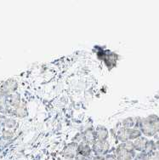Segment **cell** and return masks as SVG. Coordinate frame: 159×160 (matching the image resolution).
Returning a JSON list of instances; mask_svg holds the SVG:
<instances>
[{"label": "cell", "instance_id": "1", "mask_svg": "<svg viewBox=\"0 0 159 160\" xmlns=\"http://www.w3.org/2000/svg\"><path fill=\"white\" fill-rule=\"evenodd\" d=\"M139 129L146 137H153L159 134V117L156 114H151L147 117L141 118Z\"/></svg>", "mask_w": 159, "mask_h": 160}, {"label": "cell", "instance_id": "2", "mask_svg": "<svg viewBox=\"0 0 159 160\" xmlns=\"http://www.w3.org/2000/svg\"><path fill=\"white\" fill-rule=\"evenodd\" d=\"M19 82L15 78H9L0 83V92L6 95H11L18 91Z\"/></svg>", "mask_w": 159, "mask_h": 160}, {"label": "cell", "instance_id": "3", "mask_svg": "<svg viewBox=\"0 0 159 160\" xmlns=\"http://www.w3.org/2000/svg\"><path fill=\"white\" fill-rule=\"evenodd\" d=\"M117 160H134L136 156V151H129L123 143H117L114 151Z\"/></svg>", "mask_w": 159, "mask_h": 160}, {"label": "cell", "instance_id": "4", "mask_svg": "<svg viewBox=\"0 0 159 160\" xmlns=\"http://www.w3.org/2000/svg\"><path fill=\"white\" fill-rule=\"evenodd\" d=\"M91 147L94 155H97V156H106L110 152L112 149L110 141H106V142L95 141Z\"/></svg>", "mask_w": 159, "mask_h": 160}, {"label": "cell", "instance_id": "5", "mask_svg": "<svg viewBox=\"0 0 159 160\" xmlns=\"http://www.w3.org/2000/svg\"><path fill=\"white\" fill-rule=\"evenodd\" d=\"M77 148H78V144L72 142H68L62 149V156L67 160L75 159L78 155Z\"/></svg>", "mask_w": 159, "mask_h": 160}, {"label": "cell", "instance_id": "6", "mask_svg": "<svg viewBox=\"0 0 159 160\" xmlns=\"http://www.w3.org/2000/svg\"><path fill=\"white\" fill-rule=\"evenodd\" d=\"M95 137L96 141L100 142H106L109 141L110 139V131L107 126L103 124H98L95 127Z\"/></svg>", "mask_w": 159, "mask_h": 160}, {"label": "cell", "instance_id": "7", "mask_svg": "<svg viewBox=\"0 0 159 160\" xmlns=\"http://www.w3.org/2000/svg\"><path fill=\"white\" fill-rule=\"evenodd\" d=\"M28 116V109L27 105L25 102H22L18 107L15 108H12L11 113L9 117H13L17 118V119H22Z\"/></svg>", "mask_w": 159, "mask_h": 160}, {"label": "cell", "instance_id": "8", "mask_svg": "<svg viewBox=\"0 0 159 160\" xmlns=\"http://www.w3.org/2000/svg\"><path fill=\"white\" fill-rule=\"evenodd\" d=\"M82 132L83 135V142L87 143V144L92 145L94 144V142L96 141V137H95V127L92 126H87L85 129H83Z\"/></svg>", "mask_w": 159, "mask_h": 160}, {"label": "cell", "instance_id": "9", "mask_svg": "<svg viewBox=\"0 0 159 160\" xmlns=\"http://www.w3.org/2000/svg\"><path fill=\"white\" fill-rule=\"evenodd\" d=\"M141 117H128L124 118L121 120V126L127 128V129H132V128H138L139 129V123H140Z\"/></svg>", "mask_w": 159, "mask_h": 160}, {"label": "cell", "instance_id": "10", "mask_svg": "<svg viewBox=\"0 0 159 160\" xmlns=\"http://www.w3.org/2000/svg\"><path fill=\"white\" fill-rule=\"evenodd\" d=\"M77 152H78V155H82V156H84V157L87 158H92L94 156L91 146L83 142L78 144Z\"/></svg>", "mask_w": 159, "mask_h": 160}, {"label": "cell", "instance_id": "11", "mask_svg": "<svg viewBox=\"0 0 159 160\" xmlns=\"http://www.w3.org/2000/svg\"><path fill=\"white\" fill-rule=\"evenodd\" d=\"M129 141V129L120 126L117 129V143H123Z\"/></svg>", "mask_w": 159, "mask_h": 160}, {"label": "cell", "instance_id": "12", "mask_svg": "<svg viewBox=\"0 0 159 160\" xmlns=\"http://www.w3.org/2000/svg\"><path fill=\"white\" fill-rule=\"evenodd\" d=\"M22 102V96L21 92L13 93L9 95V104L11 108H15Z\"/></svg>", "mask_w": 159, "mask_h": 160}, {"label": "cell", "instance_id": "13", "mask_svg": "<svg viewBox=\"0 0 159 160\" xmlns=\"http://www.w3.org/2000/svg\"><path fill=\"white\" fill-rule=\"evenodd\" d=\"M149 139L146 137V136H142L140 138L136 139L135 141H134V148L135 150L138 152H144L147 143L148 142Z\"/></svg>", "mask_w": 159, "mask_h": 160}, {"label": "cell", "instance_id": "14", "mask_svg": "<svg viewBox=\"0 0 159 160\" xmlns=\"http://www.w3.org/2000/svg\"><path fill=\"white\" fill-rule=\"evenodd\" d=\"M19 122L17 118L13 117H8L6 119V123H5V127L4 129H10V130H14L18 129Z\"/></svg>", "mask_w": 159, "mask_h": 160}, {"label": "cell", "instance_id": "15", "mask_svg": "<svg viewBox=\"0 0 159 160\" xmlns=\"http://www.w3.org/2000/svg\"><path fill=\"white\" fill-rule=\"evenodd\" d=\"M15 136V132L14 130H10V129H3L1 132V135H0V137L3 141H5V142H9L10 140H12Z\"/></svg>", "mask_w": 159, "mask_h": 160}, {"label": "cell", "instance_id": "16", "mask_svg": "<svg viewBox=\"0 0 159 160\" xmlns=\"http://www.w3.org/2000/svg\"><path fill=\"white\" fill-rule=\"evenodd\" d=\"M143 136L141 133V129L138 128H132V129H129V141L134 142L136 139L140 138Z\"/></svg>", "mask_w": 159, "mask_h": 160}, {"label": "cell", "instance_id": "17", "mask_svg": "<svg viewBox=\"0 0 159 160\" xmlns=\"http://www.w3.org/2000/svg\"><path fill=\"white\" fill-rule=\"evenodd\" d=\"M156 151V142L155 140H148V142L147 143L146 148H145L144 152L147 154H151L153 152Z\"/></svg>", "mask_w": 159, "mask_h": 160}, {"label": "cell", "instance_id": "18", "mask_svg": "<svg viewBox=\"0 0 159 160\" xmlns=\"http://www.w3.org/2000/svg\"><path fill=\"white\" fill-rule=\"evenodd\" d=\"M71 142H75L77 144H79L81 142H83V135H82V132H76L74 134L72 137V141Z\"/></svg>", "mask_w": 159, "mask_h": 160}, {"label": "cell", "instance_id": "19", "mask_svg": "<svg viewBox=\"0 0 159 160\" xmlns=\"http://www.w3.org/2000/svg\"><path fill=\"white\" fill-rule=\"evenodd\" d=\"M148 160H159V151L156 150L148 155Z\"/></svg>", "mask_w": 159, "mask_h": 160}, {"label": "cell", "instance_id": "20", "mask_svg": "<svg viewBox=\"0 0 159 160\" xmlns=\"http://www.w3.org/2000/svg\"><path fill=\"white\" fill-rule=\"evenodd\" d=\"M105 160H117L116 156L114 152H109L105 156Z\"/></svg>", "mask_w": 159, "mask_h": 160}, {"label": "cell", "instance_id": "21", "mask_svg": "<svg viewBox=\"0 0 159 160\" xmlns=\"http://www.w3.org/2000/svg\"><path fill=\"white\" fill-rule=\"evenodd\" d=\"M92 158H87L84 157V156H82V155H77L75 159L76 160H91Z\"/></svg>", "mask_w": 159, "mask_h": 160}, {"label": "cell", "instance_id": "22", "mask_svg": "<svg viewBox=\"0 0 159 160\" xmlns=\"http://www.w3.org/2000/svg\"><path fill=\"white\" fill-rule=\"evenodd\" d=\"M91 160H105V156H97V155H94L92 157Z\"/></svg>", "mask_w": 159, "mask_h": 160}, {"label": "cell", "instance_id": "23", "mask_svg": "<svg viewBox=\"0 0 159 160\" xmlns=\"http://www.w3.org/2000/svg\"><path fill=\"white\" fill-rule=\"evenodd\" d=\"M3 128H2V126L0 125V135H1V132H2V130H3Z\"/></svg>", "mask_w": 159, "mask_h": 160}, {"label": "cell", "instance_id": "24", "mask_svg": "<svg viewBox=\"0 0 159 160\" xmlns=\"http://www.w3.org/2000/svg\"><path fill=\"white\" fill-rule=\"evenodd\" d=\"M69 160H76V159H69Z\"/></svg>", "mask_w": 159, "mask_h": 160}]
</instances>
